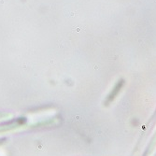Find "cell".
<instances>
[{
    "mask_svg": "<svg viewBox=\"0 0 156 156\" xmlns=\"http://www.w3.org/2000/svg\"><path fill=\"white\" fill-rule=\"evenodd\" d=\"M122 85H123V80H119L118 81V83L115 85L114 86V88H113V90L110 92V94H108V99H107V104H108L109 102H111V101H113L115 99V97L118 95V94L120 93V91H121V89H122Z\"/></svg>",
    "mask_w": 156,
    "mask_h": 156,
    "instance_id": "obj_2",
    "label": "cell"
},
{
    "mask_svg": "<svg viewBox=\"0 0 156 156\" xmlns=\"http://www.w3.org/2000/svg\"><path fill=\"white\" fill-rule=\"evenodd\" d=\"M7 140V138H0V145H1V144H3L4 142H5V141Z\"/></svg>",
    "mask_w": 156,
    "mask_h": 156,
    "instance_id": "obj_4",
    "label": "cell"
},
{
    "mask_svg": "<svg viewBox=\"0 0 156 156\" xmlns=\"http://www.w3.org/2000/svg\"><path fill=\"white\" fill-rule=\"evenodd\" d=\"M154 156H156V154H155V155H154Z\"/></svg>",
    "mask_w": 156,
    "mask_h": 156,
    "instance_id": "obj_5",
    "label": "cell"
},
{
    "mask_svg": "<svg viewBox=\"0 0 156 156\" xmlns=\"http://www.w3.org/2000/svg\"><path fill=\"white\" fill-rule=\"evenodd\" d=\"M155 146H156V132H155V134L153 135V136H152V138H151V142H150L148 148L146 149V151H145L143 156H149V155L152 152V151H153V149L155 148Z\"/></svg>",
    "mask_w": 156,
    "mask_h": 156,
    "instance_id": "obj_3",
    "label": "cell"
},
{
    "mask_svg": "<svg viewBox=\"0 0 156 156\" xmlns=\"http://www.w3.org/2000/svg\"><path fill=\"white\" fill-rule=\"evenodd\" d=\"M25 122H26V120L23 118V119H18L15 122H10L9 124H6V125H0V133L7 132V131L12 130L14 128H17V127H19L20 125L24 124Z\"/></svg>",
    "mask_w": 156,
    "mask_h": 156,
    "instance_id": "obj_1",
    "label": "cell"
}]
</instances>
